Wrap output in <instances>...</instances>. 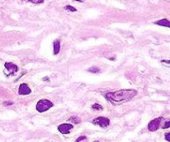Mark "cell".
Instances as JSON below:
<instances>
[{
  "mask_svg": "<svg viewBox=\"0 0 170 142\" xmlns=\"http://www.w3.org/2000/svg\"><path fill=\"white\" fill-rule=\"evenodd\" d=\"M136 94H137V91L135 90L125 89V90H119V91H114V92H107L104 96L111 103H113L115 105H119V104L129 102Z\"/></svg>",
  "mask_w": 170,
  "mask_h": 142,
  "instance_id": "6da1fadb",
  "label": "cell"
},
{
  "mask_svg": "<svg viewBox=\"0 0 170 142\" xmlns=\"http://www.w3.org/2000/svg\"><path fill=\"white\" fill-rule=\"evenodd\" d=\"M52 107H53V103L51 102V101L47 100V99H42L37 103L36 109L38 112H44V111L49 110Z\"/></svg>",
  "mask_w": 170,
  "mask_h": 142,
  "instance_id": "7a4b0ae2",
  "label": "cell"
},
{
  "mask_svg": "<svg viewBox=\"0 0 170 142\" xmlns=\"http://www.w3.org/2000/svg\"><path fill=\"white\" fill-rule=\"evenodd\" d=\"M93 124L100 126L101 128H106L110 125V120L104 116H99L93 120Z\"/></svg>",
  "mask_w": 170,
  "mask_h": 142,
  "instance_id": "3957f363",
  "label": "cell"
},
{
  "mask_svg": "<svg viewBox=\"0 0 170 142\" xmlns=\"http://www.w3.org/2000/svg\"><path fill=\"white\" fill-rule=\"evenodd\" d=\"M162 119V117H158V118H156L153 120V121H151L149 123V125H148V129H149V130H150V131H155V130H158V127H159V125H160V123H161Z\"/></svg>",
  "mask_w": 170,
  "mask_h": 142,
  "instance_id": "277c9868",
  "label": "cell"
},
{
  "mask_svg": "<svg viewBox=\"0 0 170 142\" xmlns=\"http://www.w3.org/2000/svg\"><path fill=\"white\" fill-rule=\"evenodd\" d=\"M73 126L71 124H62L58 126V130L62 134H69L71 130H72Z\"/></svg>",
  "mask_w": 170,
  "mask_h": 142,
  "instance_id": "5b68a950",
  "label": "cell"
},
{
  "mask_svg": "<svg viewBox=\"0 0 170 142\" xmlns=\"http://www.w3.org/2000/svg\"><path fill=\"white\" fill-rule=\"evenodd\" d=\"M32 92L31 89L29 88L28 85L26 83H22L19 86V89H18V94L21 96H26V95L30 94Z\"/></svg>",
  "mask_w": 170,
  "mask_h": 142,
  "instance_id": "8992f818",
  "label": "cell"
},
{
  "mask_svg": "<svg viewBox=\"0 0 170 142\" xmlns=\"http://www.w3.org/2000/svg\"><path fill=\"white\" fill-rule=\"evenodd\" d=\"M5 68L7 69L9 72L10 75H14L17 71H18V67L15 64L12 63H5Z\"/></svg>",
  "mask_w": 170,
  "mask_h": 142,
  "instance_id": "52a82bcc",
  "label": "cell"
},
{
  "mask_svg": "<svg viewBox=\"0 0 170 142\" xmlns=\"http://www.w3.org/2000/svg\"><path fill=\"white\" fill-rule=\"evenodd\" d=\"M156 24H158L159 26H163V27H168V28H170V21H169L168 19H162L159 20L158 22L155 23Z\"/></svg>",
  "mask_w": 170,
  "mask_h": 142,
  "instance_id": "ba28073f",
  "label": "cell"
},
{
  "mask_svg": "<svg viewBox=\"0 0 170 142\" xmlns=\"http://www.w3.org/2000/svg\"><path fill=\"white\" fill-rule=\"evenodd\" d=\"M53 46H54V54L56 55L58 54L60 52V42L59 40H56L53 43Z\"/></svg>",
  "mask_w": 170,
  "mask_h": 142,
  "instance_id": "9c48e42d",
  "label": "cell"
},
{
  "mask_svg": "<svg viewBox=\"0 0 170 142\" xmlns=\"http://www.w3.org/2000/svg\"><path fill=\"white\" fill-rule=\"evenodd\" d=\"M88 71H90L91 73H94V74H96V73L100 72V68L97 67H92L88 69Z\"/></svg>",
  "mask_w": 170,
  "mask_h": 142,
  "instance_id": "30bf717a",
  "label": "cell"
},
{
  "mask_svg": "<svg viewBox=\"0 0 170 142\" xmlns=\"http://www.w3.org/2000/svg\"><path fill=\"white\" fill-rule=\"evenodd\" d=\"M92 109H94V110H103V107L101 105H100L98 103H95V104H94V105L92 106Z\"/></svg>",
  "mask_w": 170,
  "mask_h": 142,
  "instance_id": "8fae6325",
  "label": "cell"
},
{
  "mask_svg": "<svg viewBox=\"0 0 170 142\" xmlns=\"http://www.w3.org/2000/svg\"><path fill=\"white\" fill-rule=\"evenodd\" d=\"M69 121H73L74 123H79L81 122V120H80L77 116H72L71 118L69 119Z\"/></svg>",
  "mask_w": 170,
  "mask_h": 142,
  "instance_id": "7c38bea8",
  "label": "cell"
},
{
  "mask_svg": "<svg viewBox=\"0 0 170 142\" xmlns=\"http://www.w3.org/2000/svg\"><path fill=\"white\" fill-rule=\"evenodd\" d=\"M86 141V137L84 136V135H81V136H80V137L76 139L75 142H85Z\"/></svg>",
  "mask_w": 170,
  "mask_h": 142,
  "instance_id": "4fadbf2b",
  "label": "cell"
},
{
  "mask_svg": "<svg viewBox=\"0 0 170 142\" xmlns=\"http://www.w3.org/2000/svg\"><path fill=\"white\" fill-rule=\"evenodd\" d=\"M66 9L67 10V11H71V12H75L76 11V9H75L74 7H72V6H70V5H67V6H66Z\"/></svg>",
  "mask_w": 170,
  "mask_h": 142,
  "instance_id": "5bb4252c",
  "label": "cell"
},
{
  "mask_svg": "<svg viewBox=\"0 0 170 142\" xmlns=\"http://www.w3.org/2000/svg\"><path fill=\"white\" fill-rule=\"evenodd\" d=\"M28 1L32 2L33 4H42L44 2V0H28Z\"/></svg>",
  "mask_w": 170,
  "mask_h": 142,
  "instance_id": "9a60e30c",
  "label": "cell"
},
{
  "mask_svg": "<svg viewBox=\"0 0 170 142\" xmlns=\"http://www.w3.org/2000/svg\"><path fill=\"white\" fill-rule=\"evenodd\" d=\"M169 127H170V121H166L165 124L163 125V129H167V128H169Z\"/></svg>",
  "mask_w": 170,
  "mask_h": 142,
  "instance_id": "2e32d148",
  "label": "cell"
},
{
  "mask_svg": "<svg viewBox=\"0 0 170 142\" xmlns=\"http://www.w3.org/2000/svg\"><path fill=\"white\" fill-rule=\"evenodd\" d=\"M165 140L170 142V132H168L165 134Z\"/></svg>",
  "mask_w": 170,
  "mask_h": 142,
  "instance_id": "e0dca14e",
  "label": "cell"
},
{
  "mask_svg": "<svg viewBox=\"0 0 170 142\" xmlns=\"http://www.w3.org/2000/svg\"><path fill=\"white\" fill-rule=\"evenodd\" d=\"M163 63H167V64H170V61H166V60H163Z\"/></svg>",
  "mask_w": 170,
  "mask_h": 142,
  "instance_id": "ac0fdd59",
  "label": "cell"
},
{
  "mask_svg": "<svg viewBox=\"0 0 170 142\" xmlns=\"http://www.w3.org/2000/svg\"><path fill=\"white\" fill-rule=\"evenodd\" d=\"M10 104H12V102H4V105H10Z\"/></svg>",
  "mask_w": 170,
  "mask_h": 142,
  "instance_id": "d6986e66",
  "label": "cell"
},
{
  "mask_svg": "<svg viewBox=\"0 0 170 142\" xmlns=\"http://www.w3.org/2000/svg\"><path fill=\"white\" fill-rule=\"evenodd\" d=\"M75 1H78V2H83L85 0H75Z\"/></svg>",
  "mask_w": 170,
  "mask_h": 142,
  "instance_id": "ffe728a7",
  "label": "cell"
},
{
  "mask_svg": "<svg viewBox=\"0 0 170 142\" xmlns=\"http://www.w3.org/2000/svg\"><path fill=\"white\" fill-rule=\"evenodd\" d=\"M95 142H99V141H95Z\"/></svg>",
  "mask_w": 170,
  "mask_h": 142,
  "instance_id": "44dd1931",
  "label": "cell"
}]
</instances>
